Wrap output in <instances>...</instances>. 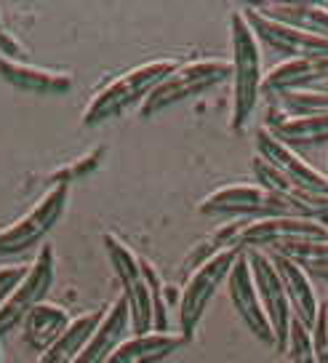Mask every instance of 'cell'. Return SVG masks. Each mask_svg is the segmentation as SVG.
Masks as SVG:
<instances>
[{
	"label": "cell",
	"instance_id": "cell-1",
	"mask_svg": "<svg viewBox=\"0 0 328 363\" xmlns=\"http://www.w3.org/2000/svg\"><path fill=\"white\" fill-rule=\"evenodd\" d=\"M230 35H232V128L240 131L259 102L264 78H261L259 40L243 11L230 16Z\"/></svg>",
	"mask_w": 328,
	"mask_h": 363
},
{
	"label": "cell",
	"instance_id": "cell-3",
	"mask_svg": "<svg viewBox=\"0 0 328 363\" xmlns=\"http://www.w3.org/2000/svg\"><path fill=\"white\" fill-rule=\"evenodd\" d=\"M227 78H232V62H225V59H203V62L179 65L142 102L139 115L142 118H152L160 110H166V107L176 102H184L190 96H198L205 89H211V86H216V83H222Z\"/></svg>",
	"mask_w": 328,
	"mask_h": 363
},
{
	"label": "cell",
	"instance_id": "cell-18",
	"mask_svg": "<svg viewBox=\"0 0 328 363\" xmlns=\"http://www.w3.org/2000/svg\"><path fill=\"white\" fill-rule=\"evenodd\" d=\"M72 318L64 307L51 305V302H40L38 307H33L27 318L22 320L24 326V342L33 347V350H48L54 342L69 329Z\"/></svg>",
	"mask_w": 328,
	"mask_h": 363
},
{
	"label": "cell",
	"instance_id": "cell-19",
	"mask_svg": "<svg viewBox=\"0 0 328 363\" xmlns=\"http://www.w3.org/2000/svg\"><path fill=\"white\" fill-rule=\"evenodd\" d=\"M0 75L16 89L35 91V94H62V91L72 89V75L69 72L33 67V65L16 62V59H0Z\"/></svg>",
	"mask_w": 328,
	"mask_h": 363
},
{
	"label": "cell",
	"instance_id": "cell-23",
	"mask_svg": "<svg viewBox=\"0 0 328 363\" xmlns=\"http://www.w3.org/2000/svg\"><path fill=\"white\" fill-rule=\"evenodd\" d=\"M285 110L291 118H307V115H328V94L317 89L302 91H281V94H267Z\"/></svg>",
	"mask_w": 328,
	"mask_h": 363
},
{
	"label": "cell",
	"instance_id": "cell-15",
	"mask_svg": "<svg viewBox=\"0 0 328 363\" xmlns=\"http://www.w3.org/2000/svg\"><path fill=\"white\" fill-rule=\"evenodd\" d=\"M270 259H272V264H275L278 275H281V281H283V289H285V296H288V305H291V313L305 323L307 329H312V323H315L320 307H317V296H315V291H312L310 275H307L305 267H302L299 262L288 259V257L272 254Z\"/></svg>",
	"mask_w": 328,
	"mask_h": 363
},
{
	"label": "cell",
	"instance_id": "cell-24",
	"mask_svg": "<svg viewBox=\"0 0 328 363\" xmlns=\"http://www.w3.org/2000/svg\"><path fill=\"white\" fill-rule=\"evenodd\" d=\"M288 355L291 363H317L315 347H312V334L299 318H291V331H288Z\"/></svg>",
	"mask_w": 328,
	"mask_h": 363
},
{
	"label": "cell",
	"instance_id": "cell-17",
	"mask_svg": "<svg viewBox=\"0 0 328 363\" xmlns=\"http://www.w3.org/2000/svg\"><path fill=\"white\" fill-rule=\"evenodd\" d=\"M179 331H147L136 334L118 345V350L107 358V363H158L166 355L176 352L184 345Z\"/></svg>",
	"mask_w": 328,
	"mask_h": 363
},
{
	"label": "cell",
	"instance_id": "cell-25",
	"mask_svg": "<svg viewBox=\"0 0 328 363\" xmlns=\"http://www.w3.org/2000/svg\"><path fill=\"white\" fill-rule=\"evenodd\" d=\"M27 270H30V267H24V264H3V267H0V307L11 296L13 289L24 281Z\"/></svg>",
	"mask_w": 328,
	"mask_h": 363
},
{
	"label": "cell",
	"instance_id": "cell-10",
	"mask_svg": "<svg viewBox=\"0 0 328 363\" xmlns=\"http://www.w3.org/2000/svg\"><path fill=\"white\" fill-rule=\"evenodd\" d=\"M302 240H328V227L310 216H270L254 219L240 233V249H278Z\"/></svg>",
	"mask_w": 328,
	"mask_h": 363
},
{
	"label": "cell",
	"instance_id": "cell-2",
	"mask_svg": "<svg viewBox=\"0 0 328 363\" xmlns=\"http://www.w3.org/2000/svg\"><path fill=\"white\" fill-rule=\"evenodd\" d=\"M179 67L174 59H158V62H147L142 67H134L123 72L120 78L107 83L94 99H91L89 110L83 113V123L99 125L104 121H113L115 115L128 110L131 104L145 102L152 91L158 89L163 80L169 78L174 69Z\"/></svg>",
	"mask_w": 328,
	"mask_h": 363
},
{
	"label": "cell",
	"instance_id": "cell-28",
	"mask_svg": "<svg viewBox=\"0 0 328 363\" xmlns=\"http://www.w3.org/2000/svg\"><path fill=\"white\" fill-rule=\"evenodd\" d=\"M302 267H305L307 275H315V278L328 281V262H307V264H302Z\"/></svg>",
	"mask_w": 328,
	"mask_h": 363
},
{
	"label": "cell",
	"instance_id": "cell-26",
	"mask_svg": "<svg viewBox=\"0 0 328 363\" xmlns=\"http://www.w3.org/2000/svg\"><path fill=\"white\" fill-rule=\"evenodd\" d=\"M102 158V150H96V152H91L89 158H80V160H75V166H67V169H62L59 174H54V182H67L69 184V179L72 177H80L83 171H91L94 166H96V160Z\"/></svg>",
	"mask_w": 328,
	"mask_h": 363
},
{
	"label": "cell",
	"instance_id": "cell-5",
	"mask_svg": "<svg viewBox=\"0 0 328 363\" xmlns=\"http://www.w3.org/2000/svg\"><path fill=\"white\" fill-rule=\"evenodd\" d=\"M104 249H107V259L113 264L118 281L123 286V296L128 302V313H131V331L147 334L152 331V296H149L147 278L142 270V259L136 257L128 243H123L113 233L104 235Z\"/></svg>",
	"mask_w": 328,
	"mask_h": 363
},
{
	"label": "cell",
	"instance_id": "cell-4",
	"mask_svg": "<svg viewBox=\"0 0 328 363\" xmlns=\"http://www.w3.org/2000/svg\"><path fill=\"white\" fill-rule=\"evenodd\" d=\"M246 249H222L216 251L208 262H203L198 270L187 278V286L181 289V302H179V334L190 342L195 337V329L203 318L208 302L214 299L216 289L227 281V275L232 270V264Z\"/></svg>",
	"mask_w": 328,
	"mask_h": 363
},
{
	"label": "cell",
	"instance_id": "cell-27",
	"mask_svg": "<svg viewBox=\"0 0 328 363\" xmlns=\"http://www.w3.org/2000/svg\"><path fill=\"white\" fill-rule=\"evenodd\" d=\"M0 54H3V57H13L16 62H19V57L22 59L27 57V51L22 48V43L3 27V22H0Z\"/></svg>",
	"mask_w": 328,
	"mask_h": 363
},
{
	"label": "cell",
	"instance_id": "cell-22",
	"mask_svg": "<svg viewBox=\"0 0 328 363\" xmlns=\"http://www.w3.org/2000/svg\"><path fill=\"white\" fill-rule=\"evenodd\" d=\"M267 128L288 147H296V145H326L328 142V115H307V118L283 115V118H270Z\"/></svg>",
	"mask_w": 328,
	"mask_h": 363
},
{
	"label": "cell",
	"instance_id": "cell-7",
	"mask_svg": "<svg viewBox=\"0 0 328 363\" xmlns=\"http://www.w3.org/2000/svg\"><path fill=\"white\" fill-rule=\"evenodd\" d=\"M198 208L200 214H235L254 216V219L299 216L283 198L267 193L264 187H251V184H230V187L214 190L211 195H205Z\"/></svg>",
	"mask_w": 328,
	"mask_h": 363
},
{
	"label": "cell",
	"instance_id": "cell-9",
	"mask_svg": "<svg viewBox=\"0 0 328 363\" xmlns=\"http://www.w3.org/2000/svg\"><path fill=\"white\" fill-rule=\"evenodd\" d=\"M54 272H57L54 246H43L38 251L35 262L30 264L24 281L13 289L11 296L0 307V337L9 334L13 326H19L33 307L45 302V294L51 291V284H54Z\"/></svg>",
	"mask_w": 328,
	"mask_h": 363
},
{
	"label": "cell",
	"instance_id": "cell-20",
	"mask_svg": "<svg viewBox=\"0 0 328 363\" xmlns=\"http://www.w3.org/2000/svg\"><path fill=\"white\" fill-rule=\"evenodd\" d=\"M256 11L302 33L328 38V9L320 3H261L256 6Z\"/></svg>",
	"mask_w": 328,
	"mask_h": 363
},
{
	"label": "cell",
	"instance_id": "cell-6",
	"mask_svg": "<svg viewBox=\"0 0 328 363\" xmlns=\"http://www.w3.org/2000/svg\"><path fill=\"white\" fill-rule=\"evenodd\" d=\"M67 198H69L67 182H54V187L27 214L19 216L16 222H11L9 227L0 230V254H19V251L40 243L48 235V230L62 219Z\"/></svg>",
	"mask_w": 328,
	"mask_h": 363
},
{
	"label": "cell",
	"instance_id": "cell-13",
	"mask_svg": "<svg viewBox=\"0 0 328 363\" xmlns=\"http://www.w3.org/2000/svg\"><path fill=\"white\" fill-rule=\"evenodd\" d=\"M227 289H230V299L235 313L243 318V323L251 329V334L256 340L275 345V334H272L270 318L261 307V299L256 294V286H254V275H251V264L246 251L238 257V262L232 264V270L227 275Z\"/></svg>",
	"mask_w": 328,
	"mask_h": 363
},
{
	"label": "cell",
	"instance_id": "cell-21",
	"mask_svg": "<svg viewBox=\"0 0 328 363\" xmlns=\"http://www.w3.org/2000/svg\"><path fill=\"white\" fill-rule=\"evenodd\" d=\"M104 313H107V310H91V313H83L80 318H75V320L69 323V329L64 331L48 350H43V355L38 358V363H75L78 361V355L83 352L86 342L91 340V334L102 323Z\"/></svg>",
	"mask_w": 328,
	"mask_h": 363
},
{
	"label": "cell",
	"instance_id": "cell-12",
	"mask_svg": "<svg viewBox=\"0 0 328 363\" xmlns=\"http://www.w3.org/2000/svg\"><path fill=\"white\" fill-rule=\"evenodd\" d=\"M256 150H259V158H264L270 166H275L288 179V184L296 187L299 193L328 195V177H323L320 171L312 169L305 158H299L296 150L283 145L267 125L256 131Z\"/></svg>",
	"mask_w": 328,
	"mask_h": 363
},
{
	"label": "cell",
	"instance_id": "cell-11",
	"mask_svg": "<svg viewBox=\"0 0 328 363\" xmlns=\"http://www.w3.org/2000/svg\"><path fill=\"white\" fill-rule=\"evenodd\" d=\"M246 22L251 24V30L256 35V40L267 43L272 51L283 54L291 59H310V57H328V38L312 33H302L296 27L281 24L275 19H267L264 13L256 11V6H243L240 9Z\"/></svg>",
	"mask_w": 328,
	"mask_h": 363
},
{
	"label": "cell",
	"instance_id": "cell-8",
	"mask_svg": "<svg viewBox=\"0 0 328 363\" xmlns=\"http://www.w3.org/2000/svg\"><path fill=\"white\" fill-rule=\"evenodd\" d=\"M251 264V275H254V286L261 299V307L270 318L272 334H275V347L278 350H288V331H291V305L285 296L283 281L275 270L272 259L259 249H246Z\"/></svg>",
	"mask_w": 328,
	"mask_h": 363
},
{
	"label": "cell",
	"instance_id": "cell-14",
	"mask_svg": "<svg viewBox=\"0 0 328 363\" xmlns=\"http://www.w3.org/2000/svg\"><path fill=\"white\" fill-rule=\"evenodd\" d=\"M131 326V313H128V302L120 294L113 305L107 307L102 323L96 326V331L91 334V340L86 342L83 352L78 355L75 363H107V358L118 350V345L125 340Z\"/></svg>",
	"mask_w": 328,
	"mask_h": 363
},
{
	"label": "cell",
	"instance_id": "cell-16",
	"mask_svg": "<svg viewBox=\"0 0 328 363\" xmlns=\"http://www.w3.org/2000/svg\"><path fill=\"white\" fill-rule=\"evenodd\" d=\"M323 80H328V57L288 59L267 72V78L261 83V94L312 89Z\"/></svg>",
	"mask_w": 328,
	"mask_h": 363
},
{
	"label": "cell",
	"instance_id": "cell-29",
	"mask_svg": "<svg viewBox=\"0 0 328 363\" xmlns=\"http://www.w3.org/2000/svg\"><path fill=\"white\" fill-rule=\"evenodd\" d=\"M317 363H328V342H312Z\"/></svg>",
	"mask_w": 328,
	"mask_h": 363
}]
</instances>
